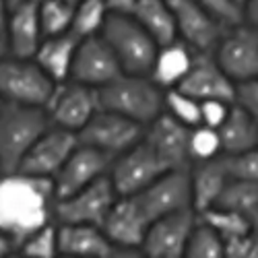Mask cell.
<instances>
[{
    "instance_id": "obj_1",
    "label": "cell",
    "mask_w": 258,
    "mask_h": 258,
    "mask_svg": "<svg viewBox=\"0 0 258 258\" xmlns=\"http://www.w3.org/2000/svg\"><path fill=\"white\" fill-rule=\"evenodd\" d=\"M54 201L52 178L27 176L21 171L0 174V229L11 235L19 248L29 233L54 221Z\"/></svg>"
},
{
    "instance_id": "obj_2",
    "label": "cell",
    "mask_w": 258,
    "mask_h": 258,
    "mask_svg": "<svg viewBox=\"0 0 258 258\" xmlns=\"http://www.w3.org/2000/svg\"><path fill=\"white\" fill-rule=\"evenodd\" d=\"M99 107L131 118L143 126L151 124L165 110V89L149 75L122 73L112 83L97 89Z\"/></svg>"
},
{
    "instance_id": "obj_3",
    "label": "cell",
    "mask_w": 258,
    "mask_h": 258,
    "mask_svg": "<svg viewBox=\"0 0 258 258\" xmlns=\"http://www.w3.org/2000/svg\"><path fill=\"white\" fill-rule=\"evenodd\" d=\"M50 126L44 107L0 103V167L3 174L17 171L31 145Z\"/></svg>"
},
{
    "instance_id": "obj_4",
    "label": "cell",
    "mask_w": 258,
    "mask_h": 258,
    "mask_svg": "<svg viewBox=\"0 0 258 258\" xmlns=\"http://www.w3.org/2000/svg\"><path fill=\"white\" fill-rule=\"evenodd\" d=\"M114 56L120 62L122 73L149 75L157 56L159 44L153 39L133 15L110 13L99 31Z\"/></svg>"
},
{
    "instance_id": "obj_5",
    "label": "cell",
    "mask_w": 258,
    "mask_h": 258,
    "mask_svg": "<svg viewBox=\"0 0 258 258\" xmlns=\"http://www.w3.org/2000/svg\"><path fill=\"white\" fill-rule=\"evenodd\" d=\"M56 83L41 71L33 58H17L7 54L0 58V97L19 105L44 107Z\"/></svg>"
},
{
    "instance_id": "obj_6",
    "label": "cell",
    "mask_w": 258,
    "mask_h": 258,
    "mask_svg": "<svg viewBox=\"0 0 258 258\" xmlns=\"http://www.w3.org/2000/svg\"><path fill=\"white\" fill-rule=\"evenodd\" d=\"M145 137V126L124 118L110 110H99L91 116V120L79 131V143L99 149L105 155L118 157L128 151Z\"/></svg>"
},
{
    "instance_id": "obj_7",
    "label": "cell",
    "mask_w": 258,
    "mask_h": 258,
    "mask_svg": "<svg viewBox=\"0 0 258 258\" xmlns=\"http://www.w3.org/2000/svg\"><path fill=\"white\" fill-rule=\"evenodd\" d=\"M118 199V192L112 186L110 178L101 176L93 184L67 199H56L52 217L56 223H85L101 227L105 215Z\"/></svg>"
},
{
    "instance_id": "obj_8",
    "label": "cell",
    "mask_w": 258,
    "mask_h": 258,
    "mask_svg": "<svg viewBox=\"0 0 258 258\" xmlns=\"http://www.w3.org/2000/svg\"><path fill=\"white\" fill-rule=\"evenodd\" d=\"M44 110L52 126L73 131L79 135L81 128L99 110V95H97V89L69 79V81L56 83Z\"/></svg>"
},
{
    "instance_id": "obj_9",
    "label": "cell",
    "mask_w": 258,
    "mask_h": 258,
    "mask_svg": "<svg viewBox=\"0 0 258 258\" xmlns=\"http://www.w3.org/2000/svg\"><path fill=\"white\" fill-rule=\"evenodd\" d=\"M213 56L223 73L238 85L258 77V29L240 23L227 27Z\"/></svg>"
},
{
    "instance_id": "obj_10",
    "label": "cell",
    "mask_w": 258,
    "mask_h": 258,
    "mask_svg": "<svg viewBox=\"0 0 258 258\" xmlns=\"http://www.w3.org/2000/svg\"><path fill=\"white\" fill-rule=\"evenodd\" d=\"M141 211L149 223L163 217V215L192 209V184H190V167L167 169L159 178H155L139 195H135Z\"/></svg>"
},
{
    "instance_id": "obj_11",
    "label": "cell",
    "mask_w": 258,
    "mask_h": 258,
    "mask_svg": "<svg viewBox=\"0 0 258 258\" xmlns=\"http://www.w3.org/2000/svg\"><path fill=\"white\" fill-rule=\"evenodd\" d=\"M163 171H167L165 165L159 161L149 143L141 139L135 147L114 157L107 178L116 188L118 197H135L155 178H159Z\"/></svg>"
},
{
    "instance_id": "obj_12",
    "label": "cell",
    "mask_w": 258,
    "mask_h": 258,
    "mask_svg": "<svg viewBox=\"0 0 258 258\" xmlns=\"http://www.w3.org/2000/svg\"><path fill=\"white\" fill-rule=\"evenodd\" d=\"M79 147V135L73 131H64L58 126H48L31 149L25 153L23 161L19 163L17 171L27 176H39V178H52L60 171L71 157V153Z\"/></svg>"
},
{
    "instance_id": "obj_13",
    "label": "cell",
    "mask_w": 258,
    "mask_h": 258,
    "mask_svg": "<svg viewBox=\"0 0 258 258\" xmlns=\"http://www.w3.org/2000/svg\"><path fill=\"white\" fill-rule=\"evenodd\" d=\"M197 217L195 209H184L151 221L141 252L151 258H182Z\"/></svg>"
},
{
    "instance_id": "obj_14",
    "label": "cell",
    "mask_w": 258,
    "mask_h": 258,
    "mask_svg": "<svg viewBox=\"0 0 258 258\" xmlns=\"http://www.w3.org/2000/svg\"><path fill=\"white\" fill-rule=\"evenodd\" d=\"M120 75H122L120 62L99 33L79 39L73 67H71V77H69L71 81L99 89L103 85L112 83Z\"/></svg>"
},
{
    "instance_id": "obj_15",
    "label": "cell",
    "mask_w": 258,
    "mask_h": 258,
    "mask_svg": "<svg viewBox=\"0 0 258 258\" xmlns=\"http://www.w3.org/2000/svg\"><path fill=\"white\" fill-rule=\"evenodd\" d=\"M174 13L176 35L197 54H207L217 48L225 27L213 19L197 0H167Z\"/></svg>"
},
{
    "instance_id": "obj_16",
    "label": "cell",
    "mask_w": 258,
    "mask_h": 258,
    "mask_svg": "<svg viewBox=\"0 0 258 258\" xmlns=\"http://www.w3.org/2000/svg\"><path fill=\"white\" fill-rule=\"evenodd\" d=\"M114 157L105 155L99 149L79 143V147L64 161L60 171L54 176V192L56 199H67L85 186L93 184L101 176H107Z\"/></svg>"
},
{
    "instance_id": "obj_17",
    "label": "cell",
    "mask_w": 258,
    "mask_h": 258,
    "mask_svg": "<svg viewBox=\"0 0 258 258\" xmlns=\"http://www.w3.org/2000/svg\"><path fill=\"white\" fill-rule=\"evenodd\" d=\"M188 137H190V128L163 110L151 124L145 126L143 139L155 151V155L165 165V169H180L192 165Z\"/></svg>"
},
{
    "instance_id": "obj_18",
    "label": "cell",
    "mask_w": 258,
    "mask_h": 258,
    "mask_svg": "<svg viewBox=\"0 0 258 258\" xmlns=\"http://www.w3.org/2000/svg\"><path fill=\"white\" fill-rule=\"evenodd\" d=\"M176 89L192 95L199 101L205 99H221L227 103L235 101V83L223 73L213 52L195 54L190 71L186 73V77L180 81Z\"/></svg>"
},
{
    "instance_id": "obj_19",
    "label": "cell",
    "mask_w": 258,
    "mask_h": 258,
    "mask_svg": "<svg viewBox=\"0 0 258 258\" xmlns=\"http://www.w3.org/2000/svg\"><path fill=\"white\" fill-rule=\"evenodd\" d=\"M101 229L114 246L137 254L149 229V219L145 217L135 197H118L110 213L105 215Z\"/></svg>"
},
{
    "instance_id": "obj_20",
    "label": "cell",
    "mask_w": 258,
    "mask_h": 258,
    "mask_svg": "<svg viewBox=\"0 0 258 258\" xmlns=\"http://www.w3.org/2000/svg\"><path fill=\"white\" fill-rule=\"evenodd\" d=\"M58 254L73 258H116L139 256L114 246L101 227L85 223H58Z\"/></svg>"
},
{
    "instance_id": "obj_21",
    "label": "cell",
    "mask_w": 258,
    "mask_h": 258,
    "mask_svg": "<svg viewBox=\"0 0 258 258\" xmlns=\"http://www.w3.org/2000/svg\"><path fill=\"white\" fill-rule=\"evenodd\" d=\"M39 0L37 3H25L15 9H9L5 21V35L9 54L17 58H33L44 33L39 25Z\"/></svg>"
},
{
    "instance_id": "obj_22",
    "label": "cell",
    "mask_w": 258,
    "mask_h": 258,
    "mask_svg": "<svg viewBox=\"0 0 258 258\" xmlns=\"http://www.w3.org/2000/svg\"><path fill=\"white\" fill-rule=\"evenodd\" d=\"M229 174L225 169L223 157L217 155L213 159L195 161L190 165V184H192V209L203 213L213 207L219 199L223 186L227 184Z\"/></svg>"
},
{
    "instance_id": "obj_23",
    "label": "cell",
    "mask_w": 258,
    "mask_h": 258,
    "mask_svg": "<svg viewBox=\"0 0 258 258\" xmlns=\"http://www.w3.org/2000/svg\"><path fill=\"white\" fill-rule=\"evenodd\" d=\"M79 39L81 37H77L73 31L41 39V44H39L33 60L39 64L41 71H44L54 83L69 81Z\"/></svg>"
},
{
    "instance_id": "obj_24",
    "label": "cell",
    "mask_w": 258,
    "mask_h": 258,
    "mask_svg": "<svg viewBox=\"0 0 258 258\" xmlns=\"http://www.w3.org/2000/svg\"><path fill=\"white\" fill-rule=\"evenodd\" d=\"M195 54H197L195 50L176 37L174 41H169V44L159 46L149 77H151V81H155L161 89H174L190 71Z\"/></svg>"
},
{
    "instance_id": "obj_25",
    "label": "cell",
    "mask_w": 258,
    "mask_h": 258,
    "mask_svg": "<svg viewBox=\"0 0 258 258\" xmlns=\"http://www.w3.org/2000/svg\"><path fill=\"white\" fill-rule=\"evenodd\" d=\"M221 139V153H242L258 147L256 116L240 103H231L229 114L217 128Z\"/></svg>"
},
{
    "instance_id": "obj_26",
    "label": "cell",
    "mask_w": 258,
    "mask_h": 258,
    "mask_svg": "<svg viewBox=\"0 0 258 258\" xmlns=\"http://www.w3.org/2000/svg\"><path fill=\"white\" fill-rule=\"evenodd\" d=\"M131 15L153 35L159 46L169 44L178 37L174 13H171L167 0H137Z\"/></svg>"
},
{
    "instance_id": "obj_27",
    "label": "cell",
    "mask_w": 258,
    "mask_h": 258,
    "mask_svg": "<svg viewBox=\"0 0 258 258\" xmlns=\"http://www.w3.org/2000/svg\"><path fill=\"white\" fill-rule=\"evenodd\" d=\"M213 207L231 209V211H238L246 215V217H250L258 209V182L229 178Z\"/></svg>"
},
{
    "instance_id": "obj_28",
    "label": "cell",
    "mask_w": 258,
    "mask_h": 258,
    "mask_svg": "<svg viewBox=\"0 0 258 258\" xmlns=\"http://www.w3.org/2000/svg\"><path fill=\"white\" fill-rule=\"evenodd\" d=\"M107 15H110V9H107L105 0H81L75 7L71 31L81 39L89 35H97L105 23Z\"/></svg>"
},
{
    "instance_id": "obj_29",
    "label": "cell",
    "mask_w": 258,
    "mask_h": 258,
    "mask_svg": "<svg viewBox=\"0 0 258 258\" xmlns=\"http://www.w3.org/2000/svg\"><path fill=\"white\" fill-rule=\"evenodd\" d=\"M184 256L188 258H223V238L209 223L197 217L190 231Z\"/></svg>"
},
{
    "instance_id": "obj_30",
    "label": "cell",
    "mask_w": 258,
    "mask_h": 258,
    "mask_svg": "<svg viewBox=\"0 0 258 258\" xmlns=\"http://www.w3.org/2000/svg\"><path fill=\"white\" fill-rule=\"evenodd\" d=\"M39 25L44 37L67 33L73 27V17H75V7L67 5L62 0H39Z\"/></svg>"
},
{
    "instance_id": "obj_31",
    "label": "cell",
    "mask_w": 258,
    "mask_h": 258,
    "mask_svg": "<svg viewBox=\"0 0 258 258\" xmlns=\"http://www.w3.org/2000/svg\"><path fill=\"white\" fill-rule=\"evenodd\" d=\"M199 217L209 223L215 231H217L221 238H229V235H240V233H248L252 229L250 225V217L231 211V209H223V207H209L203 213H197Z\"/></svg>"
},
{
    "instance_id": "obj_32",
    "label": "cell",
    "mask_w": 258,
    "mask_h": 258,
    "mask_svg": "<svg viewBox=\"0 0 258 258\" xmlns=\"http://www.w3.org/2000/svg\"><path fill=\"white\" fill-rule=\"evenodd\" d=\"M17 252L25 258H54L58 256V223L48 221L19 244Z\"/></svg>"
},
{
    "instance_id": "obj_33",
    "label": "cell",
    "mask_w": 258,
    "mask_h": 258,
    "mask_svg": "<svg viewBox=\"0 0 258 258\" xmlns=\"http://www.w3.org/2000/svg\"><path fill=\"white\" fill-rule=\"evenodd\" d=\"M188 149H190L192 163L221 155V139H219L217 128H211L205 124L192 126L190 137H188Z\"/></svg>"
},
{
    "instance_id": "obj_34",
    "label": "cell",
    "mask_w": 258,
    "mask_h": 258,
    "mask_svg": "<svg viewBox=\"0 0 258 258\" xmlns=\"http://www.w3.org/2000/svg\"><path fill=\"white\" fill-rule=\"evenodd\" d=\"M165 112L188 128L201 124V101L176 87L165 89Z\"/></svg>"
},
{
    "instance_id": "obj_35",
    "label": "cell",
    "mask_w": 258,
    "mask_h": 258,
    "mask_svg": "<svg viewBox=\"0 0 258 258\" xmlns=\"http://www.w3.org/2000/svg\"><path fill=\"white\" fill-rule=\"evenodd\" d=\"M229 178L258 182V147L242 153H221Z\"/></svg>"
},
{
    "instance_id": "obj_36",
    "label": "cell",
    "mask_w": 258,
    "mask_h": 258,
    "mask_svg": "<svg viewBox=\"0 0 258 258\" xmlns=\"http://www.w3.org/2000/svg\"><path fill=\"white\" fill-rule=\"evenodd\" d=\"M197 3L225 29L244 23V7L235 0H197Z\"/></svg>"
},
{
    "instance_id": "obj_37",
    "label": "cell",
    "mask_w": 258,
    "mask_h": 258,
    "mask_svg": "<svg viewBox=\"0 0 258 258\" xmlns=\"http://www.w3.org/2000/svg\"><path fill=\"white\" fill-rule=\"evenodd\" d=\"M229 107H231V103L221 101V99L201 101V124L211 126V128H219L229 114Z\"/></svg>"
},
{
    "instance_id": "obj_38",
    "label": "cell",
    "mask_w": 258,
    "mask_h": 258,
    "mask_svg": "<svg viewBox=\"0 0 258 258\" xmlns=\"http://www.w3.org/2000/svg\"><path fill=\"white\" fill-rule=\"evenodd\" d=\"M235 103L244 105L254 116L258 114V77L235 85Z\"/></svg>"
},
{
    "instance_id": "obj_39",
    "label": "cell",
    "mask_w": 258,
    "mask_h": 258,
    "mask_svg": "<svg viewBox=\"0 0 258 258\" xmlns=\"http://www.w3.org/2000/svg\"><path fill=\"white\" fill-rule=\"evenodd\" d=\"M110 13H122V15H131L137 0H105Z\"/></svg>"
},
{
    "instance_id": "obj_40",
    "label": "cell",
    "mask_w": 258,
    "mask_h": 258,
    "mask_svg": "<svg viewBox=\"0 0 258 258\" xmlns=\"http://www.w3.org/2000/svg\"><path fill=\"white\" fill-rule=\"evenodd\" d=\"M244 23L258 29V0H248L244 5Z\"/></svg>"
},
{
    "instance_id": "obj_41",
    "label": "cell",
    "mask_w": 258,
    "mask_h": 258,
    "mask_svg": "<svg viewBox=\"0 0 258 258\" xmlns=\"http://www.w3.org/2000/svg\"><path fill=\"white\" fill-rule=\"evenodd\" d=\"M13 252H17V244L13 242L11 235H7L3 229H0V258H7Z\"/></svg>"
},
{
    "instance_id": "obj_42",
    "label": "cell",
    "mask_w": 258,
    "mask_h": 258,
    "mask_svg": "<svg viewBox=\"0 0 258 258\" xmlns=\"http://www.w3.org/2000/svg\"><path fill=\"white\" fill-rule=\"evenodd\" d=\"M9 54V46H7V35H5V29L0 27V58H5Z\"/></svg>"
},
{
    "instance_id": "obj_43",
    "label": "cell",
    "mask_w": 258,
    "mask_h": 258,
    "mask_svg": "<svg viewBox=\"0 0 258 258\" xmlns=\"http://www.w3.org/2000/svg\"><path fill=\"white\" fill-rule=\"evenodd\" d=\"M7 13H9V9H7V3H5V0H0V27H3V29H5Z\"/></svg>"
},
{
    "instance_id": "obj_44",
    "label": "cell",
    "mask_w": 258,
    "mask_h": 258,
    "mask_svg": "<svg viewBox=\"0 0 258 258\" xmlns=\"http://www.w3.org/2000/svg\"><path fill=\"white\" fill-rule=\"evenodd\" d=\"M250 225H252V233L256 235V238H258V209L250 215Z\"/></svg>"
},
{
    "instance_id": "obj_45",
    "label": "cell",
    "mask_w": 258,
    "mask_h": 258,
    "mask_svg": "<svg viewBox=\"0 0 258 258\" xmlns=\"http://www.w3.org/2000/svg\"><path fill=\"white\" fill-rule=\"evenodd\" d=\"M7 3V9H15L19 5H25V3H37V0H5Z\"/></svg>"
},
{
    "instance_id": "obj_46",
    "label": "cell",
    "mask_w": 258,
    "mask_h": 258,
    "mask_svg": "<svg viewBox=\"0 0 258 258\" xmlns=\"http://www.w3.org/2000/svg\"><path fill=\"white\" fill-rule=\"evenodd\" d=\"M62 3H67V5H73V7H77V5L81 3V0H62Z\"/></svg>"
},
{
    "instance_id": "obj_47",
    "label": "cell",
    "mask_w": 258,
    "mask_h": 258,
    "mask_svg": "<svg viewBox=\"0 0 258 258\" xmlns=\"http://www.w3.org/2000/svg\"><path fill=\"white\" fill-rule=\"evenodd\" d=\"M235 3H240V5H242V7H244V5H246V3H248V0H235Z\"/></svg>"
},
{
    "instance_id": "obj_48",
    "label": "cell",
    "mask_w": 258,
    "mask_h": 258,
    "mask_svg": "<svg viewBox=\"0 0 258 258\" xmlns=\"http://www.w3.org/2000/svg\"><path fill=\"white\" fill-rule=\"evenodd\" d=\"M0 174H3V167H0Z\"/></svg>"
},
{
    "instance_id": "obj_49",
    "label": "cell",
    "mask_w": 258,
    "mask_h": 258,
    "mask_svg": "<svg viewBox=\"0 0 258 258\" xmlns=\"http://www.w3.org/2000/svg\"><path fill=\"white\" fill-rule=\"evenodd\" d=\"M256 122H258V114H256Z\"/></svg>"
},
{
    "instance_id": "obj_50",
    "label": "cell",
    "mask_w": 258,
    "mask_h": 258,
    "mask_svg": "<svg viewBox=\"0 0 258 258\" xmlns=\"http://www.w3.org/2000/svg\"><path fill=\"white\" fill-rule=\"evenodd\" d=\"M0 103H3V97H0Z\"/></svg>"
}]
</instances>
